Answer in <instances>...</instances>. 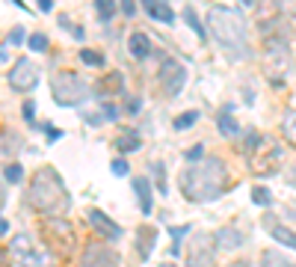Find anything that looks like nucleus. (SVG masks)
<instances>
[{
	"label": "nucleus",
	"instance_id": "1",
	"mask_svg": "<svg viewBox=\"0 0 296 267\" xmlns=\"http://www.w3.org/2000/svg\"><path fill=\"white\" fill-rule=\"evenodd\" d=\"M181 190L190 202H213L228 190V169L219 158H208L181 172Z\"/></svg>",
	"mask_w": 296,
	"mask_h": 267
},
{
	"label": "nucleus",
	"instance_id": "2",
	"mask_svg": "<svg viewBox=\"0 0 296 267\" xmlns=\"http://www.w3.org/2000/svg\"><path fill=\"white\" fill-rule=\"evenodd\" d=\"M27 202L48 217H62L65 211H71V196L65 190V181L59 178L53 166H42L33 172L30 187H27Z\"/></svg>",
	"mask_w": 296,
	"mask_h": 267
},
{
	"label": "nucleus",
	"instance_id": "3",
	"mask_svg": "<svg viewBox=\"0 0 296 267\" xmlns=\"http://www.w3.org/2000/svg\"><path fill=\"white\" fill-rule=\"evenodd\" d=\"M208 30L213 39L222 45L228 56H249V30H246V18L231 9V6H210L208 9Z\"/></svg>",
	"mask_w": 296,
	"mask_h": 267
},
{
	"label": "nucleus",
	"instance_id": "4",
	"mask_svg": "<svg viewBox=\"0 0 296 267\" xmlns=\"http://www.w3.org/2000/svg\"><path fill=\"white\" fill-rule=\"evenodd\" d=\"M39 231H42V241L48 244V249L53 255L71 258V252H74V229H71V223L65 217H42Z\"/></svg>",
	"mask_w": 296,
	"mask_h": 267
},
{
	"label": "nucleus",
	"instance_id": "5",
	"mask_svg": "<svg viewBox=\"0 0 296 267\" xmlns=\"http://www.w3.org/2000/svg\"><path fill=\"white\" fill-rule=\"evenodd\" d=\"M53 101L59 107H77L89 98V83L80 77V74H71V71H59L53 77Z\"/></svg>",
	"mask_w": 296,
	"mask_h": 267
},
{
	"label": "nucleus",
	"instance_id": "6",
	"mask_svg": "<svg viewBox=\"0 0 296 267\" xmlns=\"http://www.w3.org/2000/svg\"><path fill=\"white\" fill-rule=\"evenodd\" d=\"M264 66H267V77L273 83H281L290 71V51L287 42H276V39H264Z\"/></svg>",
	"mask_w": 296,
	"mask_h": 267
},
{
	"label": "nucleus",
	"instance_id": "7",
	"mask_svg": "<svg viewBox=\"0 0 296 267\" xmlns=\"http://www.w3.org/2000/svg\"><path fill=\"white\" fill-rule=\"evenodd\" d=\"M249 160H252V172L255 175H276L279 172V163H281L279 142L270 140V137H261L258 145L249 152Z\"/></svg>",
	"mask_w": 296,
	"mask_h": 267
},
{
	"label": "nucleus",
	"instance_id": "8",
	"mask_svg": "<svg viewBox=\"0 0 296 267\" xmlns=\"http://www.w3.org/2000/svg\"><path fill=\"white\" fill-rule=\"evenodd\" d=\"M157 80H160L163 95H166V98H175V95H181V89L187 83V69H184L178 60H163Z\"/></svg>",
	"mask_w": 296,
	"mask_h": 267
},
{
	"label": "nucleus",
	"instance_id": "9",
	"mask_svg": "<svg viewBox=\"0 0 296 267\" xmlns=\"http://www.w3.org/2000/svg\"><path fill=\"white\" fill-rule=\"evenodd\" d=\"M213 234H192L187 249V267H210L213 264Z\"/></svg>",
	"mask_w": 296,
	"mask_h": 267
},
{
	"label": "nucleus",
	"instance_id": "10",
	"mask_svg": "<svg viewBox=\"0 0 296 267\" xmlns=\"http://www.w3.org/2000/svg\"><path fill=\"white\" fill-rule=\"evenodd\" d=\"M39 83V66L30 60H18L15 66L9 69V86L15 92H30Z\"/></svg>",
	"mask_w": 296,
	"mask_h": 267
},
{
	"label": "nucleus",
	"instance_id": "11",
	"mask_svg": "<svg viewBox=\"0 0 296 267\" xmlns=\"http://www.w3.org/2000/svg\"><path fill=\"white\" fill-rule=\"evenodd\" d=\"M77 267H119V252L110 249L107 244H95L92 241V244H86Z\"/></svg>",
	"mask_w": 296,
	"mask_h": 267
},
{
	"label": "nucleus",
	"instance_id": "12",
	"mask_svg": "<svg viewBox=\"0 0 296 267\" xmlns=\"http://www.w3.org/2000/svg\"><path fill=\"white\" fill-rule=\"evenodd\" d=\"M89 223H92L95 234H101V238H107V241H119V238H122V226H119L116 220H110L104 211H98V208L89 211Z\"/></svg>",
	"mask_w": 296,
	"mask_h": 267
},
{
	"label": "nucleus",
	"instance_id": "13",
	"mask_svg": "<svg viewBox=\"0 0 296 267\" xmlns=\"http://www.w3.org/2000/svg\"><path fill=\"white\" fill-rule=\"evenodd\" d=\"M24 149V137L15 128H0V160H15Z\"/></svg>",
	"mask_w": 296,
	"mask_h": 267
},
{
	"label": "nucleus",
	"instance_id": "14",
	"mask_svg": "<svg viewBox=\"0 0 296 267\" xmlns=\"http://www.w3.org/2000/svg\"><path fill=\"white\" fill-rule=\"evenodd\" d=\"M154 244H157V229L154 226H140V229H137V255H140L142 261L151 258Z\"/></svg>",
	"mask_w": 296,
	"mask_h": 267
},
{
	"label": "nucleus",
	"instance_id": "15",
	"mask_svg": "<svg viewBox=\"0 0 296 267\" xmlns=\"http://www.w3.org/2000/svg\"><path fill=\"white\" fill-rule=\"evenodd\" d=\"M264 226H267V231H270L279 244H284L287 249H293V252H296V234L290 229H284L281 223H276V217H273V214H267V217H264Z\"/></svg>",
	"mask_w": 296,
	"mask_h": 267
},
{
	"label": "nucleus",
	"instance_id": "16",
	"mask_svg": "<svg viewBox=\"0 0 296 267\" xmlns=\"http://www.w3.org/2000/svg\"><path fill=\"white\" fill-rule=\"evenodd\" d=\"M142 6H145V12L154 18V21H160V24H175V12L166 0H142Z\"/></svg>",
	"mask_w": 296,
	"mask_h": 267
},
{
	"label": "nucleus",
	"instance_id": "17",
	"mask_svg": "<svg viewBox=\"0 0 296 267\" xmlns=\"http://www.w3.org/2000/svg\"><path fill=\"white\" fill-rule=\"evenodd\" d=\"M134 193H137V202H140L142 214L154 211V202H151V181H148V178H134Z\"/></svg>",
	"mask_w": 296,
	"mask_h": 267
},
{
	"label": "nucleus",
	"instance_id": "18",
	"mask_svg": "<svg viewBox=\"0 0 296 267\" xmlns=\"http://www.w3.org/2000/svg\"><path fill=\"white\" fill-rule=\"evenodd\" d=\"M213 244H216L219 249H237V247H243V234L228 226V229H219L216 234H213Z\"/></svg>",
	"mask_w": 296,
	"mask_h": 267
},
{
	"label": "nucleus",
	"instance_id": "19",
	"mask_svg": "<svg viewBox=\"0 0 296 267\" xmlns=\"http://www.w3.org/2000/svg\"><path fill=\"white\" fill-rule=\"evenodd\" d=\"M116 149L119 152H137V149H142V137L134 128H122L119 137H116Z\"/></svg>",
	"mask_w": 296,
	"mask_h": 267
},
{
	"label": "nucleus",
	"instance_id": "20",
	"mask_svg": "<svg viewBox=\"0 0 296 267\" xmlns=\"http://www.w3.org/2000/svg\"><path fill=\"white\" fill-rule=\"evenodd\" d=\"M122 86H124L122 71H107L104 77L98 80V92L101 95H116V92H122Z\"/></svg>",
	"mask_w": 296,
	"mask_h": 267
},
{
	"label": "nucleus",
	"instance_id": "21",
	"mask_svg": "<svg viewBox=\"0 0 296 267\" xmlns=\"http://www.w3.org/2000/svg\"><path fill=\"white\" fill-rule=\"evenodd\" d=\"M130 53H134L137 60H145V56L151 53V39L142 33V30H134V33H130Z\"/></svg>",
	"mask_w": 296,
	"mask_h": 267
},
{
	"label": "nucleus",
	"instance_id": "22",
	"mask_svg": "<svg viewBox=\"0 0 296 267\" xmlns=\"http://www.w3.org/2000/svg\"><path fill=\"white\" fill-rule=\"evenodd\" d=\"M216 125H219V134H222V137H228V140H234V137L240 134V125H237V119H234L228 110H222V113L216 116Z\"/></svg>",
	"mask_w": 296,
	"mask_h": 267
},
{
	"label": "nucleus",
	"instance_id": "23",
	"mask_svg": "<svg viewBox=\"0 0 296 267\" xmlns=\"http://www.w3.org/2000/svg\"><path fill=\"white\" fill-rule=\"evenodd\" d=\"M261 267H296V261H290L284 252L264 249V252H261Z\"/></svg>",
	"mask_w": 296,
	"mask_h": 267
},
{
	"label": "nucleus",
	"instance_id": "24",
	"mask_svg": "<svg viewBox=\"0 0 296 267\" xmlns=\"http://www.w3.org/2000/svg\"><path fill=\"white\" fill-rule=\"evenodd\" d=\"M95 9H98V18L101 21H113V15H116V0H95Z\"/></svg>",
	"mask_w": 296,
	"mask_h": 267
},
{
	"label": "nucleus",
	"instance_id": "25",
	"mask_svg": "<svg viewBox=\"0 0 296 267\" xmlns=\"http://www.w3.org/2000/svg\"><path fill=\"white\" fill-rule=\"evenodd\" d=\"M12 249H15L18 255H27L30 261L36 258V255H33V247H30V238H27V234H18L15 241H12Z\"/></svg>",
	"mask_w": 296,
	"mask_h": 267
},
{
	"label": "nucleus",
	"instance_id": "26",
	"mask_svg": "<svg viewBox=\"0 0 296 267\" xmlns=\"http://www.w3.org/2000/svg\"><path fill=\"white\" fill-rule=\"evenodd\" d=\"M281 131H284V140L296 149V113H287V119H284V125H281Z\"/></svg>",
	"mask_w": 296,
	"mask_h": 267
},
{
	"label": "nucleus",
	"instance_id": "27",
	"mask_svg": "<svg viewBox=\"0 0 296 267\" xmlns=\"http://www.w3.org/2000/svg\"><path fill=\"white\" fill-rule=\"evenodd\" d=\"M199 122V113H195V110H190V113H181V116H178V119H175V131H187V128H192V125Z\"/></svg>",
	"mask_w": 296,
	"mask_h": 267
},
{
	"label": "nucleus",
	"instance_id": "28",
	"mask_svg": "<svg viewBox=\"0 0 296 267\" xmlns=\"http://www.w3.org/2000/svg\"><path fill=\"white\" fill-rule=\"evenodd\" d=\"M3 178H6L9 184H18V181L24 178V166H21V163H9V166L3 169Z\"/></svg>",
	"mask_w": 296,
	"mask_h": 267
},
{
	"label": "nucleus",
	"instance_id": "29",
	"mask_svg": "<svg viewBox=\"0 0 296 267\" xmlns=\"http://www.w3.org/2000/svg\"><path fill=\"white\" fill-rule=\"evenodd\" d=\"M184 21H187V24H190L192 30H195V36H199V39H205V27L199 24V18H195V12H192L190 6L184 9Z\"/></svg>",
	"mask_w": 296,
	"mask_h": 267
},
{
	"label": "nucleus",
	"instance_id": "30",
	"mask_svg": "<svg viewBox=\"0 0 296 267\" xmlns=\"http://www.w3.org/2000/svg\"><path fill=\"white\" fill-rule=\"evenodd\" d=\"M80 60H83L86 66H104V56H101L98 51H89V48L80 51Z\"/></svg>",
	"mask_w": 296,
	"mask_h": 267
},
{
	"label": "nucleus",
	"instance_id": "31",
	"mask_svg": "<svg viewBox=\"0 0 296 267\" xmlns=\"http://www.w3.org/2000/svg\"><path fill=\"white\" fill-rule=\"evenodd\" d=\"M252 202L267 208V205L273 202V196H270V190H267V187H255V190H252Z\"/></svg>",
	"mask_w": 296,
	"mask_h": 267
},
{
	"label": "nucleus",
	"instance_id": "32",
	"mask_svg": "<svg viewBox=\"0 0 296 267\" xmlns=\"http://www.w3.org/2000/svg\"><path fill=\"white\" fill-rule=\"evenodd\" d=\"M30 48H33L36 53H45L48 51V36L45 33H33L30 36Z\"/></svg>",
	"mask_w": 296,
	"mask_h": 267
},
{
	"label": "nucleus",
	"instance_id": "33",
	"mask_svg": "<svg viewBox=\"0 0 296 267\" xmlns=\"http://www.w3.org/2000/svg\"><path fill=\"white\" fill-rule=\"evenodd\" d=\"M110 172H113V175H127V172H130V166H127V160H122V158H116L113 160V166H110Z\"/></svg>",
	"mask_w": 296,
	"mask_h": 267
},
{
	"label": "nucleus",
	"instance_id": "34",
	"mask_svg": "<svg viewBox=\"0 0 296 267\" xmlns=\"http://www.w3.org/2000/svg\"><path fill=\"white\" fill-rule=\"evenodd\" d=\"M284 15H296V0H273Z\"/></svg>",
	"mask_w": 296,
	"mask_h": 267
},
{
	"label": "nucleus",
	"instance_id": "35",
	"mask_svg": "<svg viewBox=\"0 0 296 267\" xmlns=\"http://www.w3.org/2000/svg\"><path fill=\"white\" fill-rule=\"evenodd\" d=\"M151 169H154V175H157V184H160V193H166L169 187H166V175H163V166H160V163H151Z\"/></svg>",
	"mask_w": 296,
	"mask_h": 267
},
{
	"label": "nucleus",
	"instance_id": "36",
	"mask_svg": "<svg viewBox=\"0 0 296 267\" xmlns=\"http://www.w3.org/2000/svg\"><path fill=\"white\" fill-rule=\"evenodd\" d=\"M21 42H24V30H21V27L9 30V36H6V45H21Z\"/></svg>",
	"mask_w": 296,
	"mask_h": 267
},
{
	"label": "nucleus",
	"instance_id": "37",
	"mask_svg": "<svg viewBox=\"0 0 296 267\" xmlns=\"http://www.w3.org/2000/svg\"><path fill=\"white\" fill-rule=\"evenodd\" d=\"M169 234H172L175 247H178V244H181V238H184V234H190V226H175V229H169Z\"/></svg>",
	"mask_w": 296,
	"mask_h": 267
},
{
	"label": "nucleus",
	"instance_id": "38",
	"mask_svg": "<svg viewBox=\"0 0 296 267\" xmlns=\"http://www.w3.org/2000/svg\"><path fill=\"white\" fill-rule=\"evenodd\" d=\"M101 110H104V119H119V107H116V104H110V101H107Z\"/></svg>",
	"mask_w": 296,
	"mask_h": 267
},
{
	"label": "nucleus",
	"instance_id": "39",
	"mask_svg": "<svg viewBox=\"0 0 296 267\" xmlns=\"http://www.w3.org/2000/svg\"><path fill=\"white\" fill-rule=\"evenodd\" d=\"M202 152H205L202 145H192L190 152H187V163H195V160H202Z\"/></svg>",
	"mask_w": 296,
	"mask_h": 267
},
{
	"label": "nucleus",
	"instance_id": "40",
	"mask_svg": "<svg viewBox=\"0 0 296 267\" xmlns=\"http://www.w3.org/2000/svg\"><path fill=\"white\" fill-rule=\"evenodd\" d=\"M122 12H124L127 18H130L134 12H137V3H134V0H122Z\"/></svg>",
	"mask_w": 296,
	"mask_h": 267
},
{
	"label": "nucleus",
	"instance_id": "41",
	"mask_svg": "<svg viewBox=\"0 0 296 267\" xmlns=\"http://www.w3.org/2000/svg\"><path fill=\"white\" fill-rule=\"evenodd\" d=\"M33 113H36V104H33V101H27V104H24V119H27V122H33V119H36Z\"/></svg>",
	"mask_w": 296,
	"mask_h": 267
},
{
	"label": "nucleus",
	"instance_id": "42",
	"mask_svg": "<svg viewBox=\"0 0 296 267\" xmlns=\"http://www.w3.org/2000/svg\"><path fill=\"white\" fill-rule=\"evenodd\" d=\"M45 134H48V142H56L59 137H62V131H59V128H45Z\"/></svg>",
	"mask_w": 296,
	"mask_h": 267
},
{
	"label": "nucleus",
	"instance_id": "43",
	"mask_svg": "<svg viewBox=\"0 0 296 267\" xmlns=\"http://www.w3.org/2000/svg\"><path fill=\"white\" fill-rule=\"evenodd\" d=\"M36 3H39V9H42V12H51V9H53V0H36Z\"/></svg>",
	"mask_w": 296,
	"mask_h": 267
},
{
	"label": "nucleus",
	"instance_id": "44",
	"mask_svg": "<svg viewBox=\"0 0 296 267\" xmlns=\"http://www.w3.org/2000/svg\"><path fill=\"white\" fill-rule=\"evenodd\" d=\"M140 107H142L140 98H130V104H127V110H130V113H140Z\"/></svg>",
	"mask_w": 296,
	"mask_h": 267
},
{
	"label": "nucleus",
	"instance_id": "45",
	"mask_svg": "<svg viewBox=\"0 0 296 267\" xmlns=\"http://www.w3.org/2000/svg\"><path fill=\"white\" fill-rule=\"evenodd\" d=\"M6 205V187H3V181H0V208Z\"/></svg>",
	"mask_w": 296,
	"mask_h": 267
},
{
	"label": "nucleus",
	"instance_id": "46",
	"mask_svg": "<svg viewBox=\"0 0 296 267\" xmlns=\"http://www.w3.org/2000/svg\"><path fill=\"white\" fill-rule=\"evenodd\" d=\"M6 231H9V223H6V220L0 217V234H6Z\"/></svg>",
	"mask_w": 296,
	"mask_h": 267
},
{
	"label": "nucleus",
	"instance_id": "47",
	"mask_svg": "<svg viewBox=\"0 0 296 267\" xmlns=\"http://www.w3.org/2000/svg\"><path fill=\"white\" fill-rule=\"evenodd\" d=\"M0 267H9L6 264V258H3V252H0Z\"/></svg>",
	"mask_w": 296,
	"mask_h": 267
},
{
	"label": "nucleus",
	"instance_id": "48",
	"mask_svg": "<svg viewBox=\"0 0 296 267\" xmlns=\"http://www.w3.org/2000/svg\"><path fill=\"white\" fill-rule=\"evenodd\" d=\"M240 3H246V6H252V3H255V0H240Z\"/></svg>",
	"mask_w": 296,
	"mask_h": 267
},
{
	"label": "nucleus",
	"instance_id": "49",
	"mask_svg": "<svg viewBox=\"0 0 296 267\" xmlns=\"http://www.w3.org/2000/svg\"><path fill=\"white\" fill-rule=\"evenodd\" d=\"M290 181H293V184H296V169H293V175H290Z\"/></svg>",
	"mask_w": 296,
	"mask_h": 267
}]
</instances>
